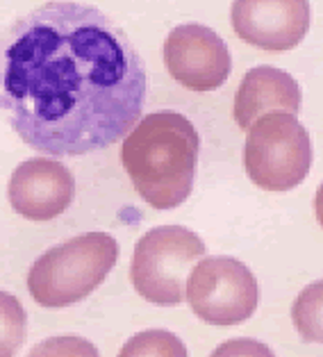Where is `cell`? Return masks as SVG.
Listing matches in <instances>:
<instances>
[{"label": "cell", "mask_w": 323, "mask_h": 357, "mask_svg": "<svg viewBox=\"0 0 323 357\" xmlns=\"http://www.w3.org/2000/svg\"><path fill=\"white\" fill-rule=\"evenodd\" d=\"M146 93L142 57L98 7L46 3L0 32V112L39 153L117 144L137 126Z\"/></svg>", "instance_id": "6da1fadb"}, {"label": "cell", "mask_w": 323, "mask_h": 357, "mask_svg": "<svg viewBox=\"0 0 323 357\" xmlns=\"http://www.w3.org/2000/svg\"><path fill=\"white\" fill-rule=\"evenodd\" d=\"M200 137L178 112L146 114L121 146V162L137 194L155 210H173L194 189Z\"/></svg>", "instance_id": "7a4b0ae2"}, {"label": "cell", "mask_w": 323, "mask_h": 357, "mask_svg": "<svg viewBox=\"0 0 323 357\" xmlns=\"http://www.w3.org/2000/svg\"><path fill=\"white\" fill-rule=\"evenodd\" d=\"M119 259V243L107 232H87L46 250L28 273L30 296L41 307L59 310L98 289Z\"/></svg>", "instance_id": "3957f363"}, {"label": "cell", "mask_w": 323, "mask_h": 357, "mask_svg": "<svg viewBox=\"0 0 323 357\" xmlns=\"http://www.w3.org/2000/svg\"><path fill=\"white\" fill-rule=\"evenodd\" d=\"M312 142L296 114L271 112L246 130L243 167L264 191H290L312 169Z\"/></svg>", "instance_id": "277c9868"}, {"label": "cell", "mask_w": 323, "mask_h": 357, "mask_svg": "<svg viewBox=\"0 0 323 357\" xmlns=\"http://www.w3.org/2000/svg\"><path fill=\"white\" fill-rule=\"evenodd\" d=\"M205 255V243L182 225H160L137 241L130 280L144 301L173 307L185 298V278Z\"/></svg>", "instance_id": "5b68a950"}, {"label": "cell", "mask_w": 323, "mask_h": 357, "mask_svg": "<svg viewBox=\"0 0 323 357\" xmlns=\"http://www.w3.org/2000/svg\"><path fill=\"white\" fill-rule=\"evenodd\" d=\"M191 312L209 326L232 328L255 314L260 289L253 271L239 259L214 255L198 259L185 284Z\"/></svg>", "instance_id": "8992f818"}, {"label": "cell", "mask_w": 323, "mask_h": 357, "mask_svg": "<svg viewBox=\"0 0 323 357\" xmlns=\"http://www.w3.org/2000/svg\"><path fill=\"white\" fill-rule=\"evenodd\" d=\"M164 62L173 80L191 91L219 89L232 71L225 41L200 23H185L171 30L164 41Z\"/></svg>", "instance_id": "52a82bcc"}, {"label": "cell", "mask_w": 323, "mask_h": 357, "mask_svg": "<svg viewBox=\"0 0 323 357\" xmlns=\"http://www.w3.org/2000/svg\"><path fill=\"white\" fill-rule=\"evenodd\" d=\"M232 30L241 41L285 53L305 39L312 23L310 0H232Z\"/></svg>", "instance_id": "ba28073f"}, {"label": "cell", "mask_w": 323, "mask_h": 357, "mask_svg": "<svg viewBox=\"0 0 323 357\" xmlns=\"http://www.w3.org/2000/svg\"><path fill=\"white\" fill-rule=\"evenodd\" d=\"M75 196V180L62 162L32 158L14 169L7 198L12 210L28 221H50L64 214Z\"/></svg>", "instance_id": "9c48e42d"}, {"label": "cell", "mask_w": 323, "mask_h": 357, "mask_svg": "<svg viewBox=\"0 0 323 357\" xmlns=\"http://www.w3.org/2000/svg\"><path fill=\"white\" fill-rule=\"evenodd\" d=\"M301 86L294 77L273 66H257L243 75L234 96V121L241 130H248L260 116L271 112L299 114Z\"/></svg>", "instance_id": "30bf717a"}, {"label": "cell", "mask_w": 323, "mask_h": 357, "mask_svg": "<svg viewBox=\"0 0 323 357\" xmlns=\"http://www.w3.org/2000/svg\"><path fill=\"white\" fill-rule=\"evenodd\" d=\"M294 326L305 342L323 346V280L308 284L292 307Z\"/></svg>", "instance_id": "8fae6325"}, {"label": "cell", "mask_w": 323, "mask_h": 357, "mask_svg": "<svg viewBox=\"0 0 323 357\" xmlns=\"http://www.w3.org/2000/svg\"><path fill=\"white\" fill-rule=\"evenodd\" d=\"M119 357H189L187 346L169 330H144L130 337L121 348Z\"/></svg>", "instance_id": "7c38bea8"}, {"label": "cell", "mask_w": 323, "mask_h": 357, "mask_svg": "<svg viewBox=\"0 0 323 357\" xmlns=\"http://www.w3.org/2000/svg\"><path fill=\"white\" fill-rule=\"evenodd\" d=\"M28 317L14 294L0 291V357H14L25 342Z\"/></svg>", "instance_id": "4fadbf2b"}, {"label": "cell", "mask_w": 323, "mask_h": 357, "mask_svg": "<svg viewBox=\"0 0 323 357\" xmlns=\"http://www.w3.org/2000/svg\"><path fill=\"white\" fill-rule=\"evenodd\" d=\"M28 357H100L89 339L75 337V335H62L43 339L28 353Z\"/></svg>", "instance_id": "5bb4252c"}, {"label": "cell", "mask_w": 323, "mask_h": 357, "mask_svg": "<svg viewBox=\"0 0 323 357\" xmlns=\"http://www.w3.org/2000/svg\"><path fill=\"white\" fill-rule=\"evenodd\" d=\"M209 357H276V355L271 348L257 342V339L237 337L223 342Z\"/></svg>", "instance_id": "9a60e30c"}, {"label": "cell", "mask_w": 323, "mask_h": 357, "mask_svg": "<svg viewBox=\"0 0 323 357\" xmlns=\"http://www.w3.org/2000/svg\"><path fill=\"white\" fill-rule=\"evenodd\" d=\"M314 214H317V221L323 228V182H321V187L317 189V196H314Z\"/></svg>", "instance_id": "2e32d148"}]
</instances>
